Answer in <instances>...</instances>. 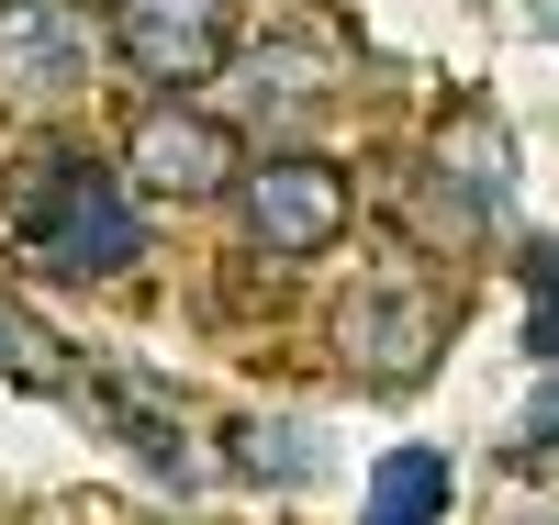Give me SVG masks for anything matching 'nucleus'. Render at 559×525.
<instances>
[{"mask_svg":"<svg viewBox=\"0 0 559 525\" xmlns=\"http://www.w3.org/2000/svg\"><path fill=\"white\" fill-rule=\"evenodd\" d=\"M12 235L34 269L57 279H123L134 258H146V213H134V190L79 157V146H34L23 179H12Z\"/></svg>","mask_w":559,"mask_h":525,"instance_id":"1","label":"nucleus"},{"mask_svg":"<svg viewBox=\"0 0 559 525\" xmlns=\"http://www.w3.org/2000/svg\"><path fill=\"white\" fill-rule=\"evenodd\" d=\"M236 179H247V134L202 112V102H146L123 134V190L134 202H236Z\"/></svg>","mask_w":559,"mask_h":525,"instance_id":"2","label":"nucleus"},{"mask_svg":"<svg viewBox=\"0 0 559 525\" xmlns=\"http://www.w3.org/2000/svg\"><path fill=\"white\" fill-rule=\"evenodd\" d=\"M236 213H247V247H258V258L302 269V258H324V247L347 235L358 190H347V168H336V157L280 146V157H247V179H236Z\"/></svg>","mask_w":559,"mask_h":525,"instance_id":"3","label":"nucleus"},{"mask_svg":"<svg viewBox=\"0 0 559 525\" xmlns=\"http://www.w3.org/2000/svg\"><path fill=\"white\" fill-rule=\"evenodd\" d=\"M236 23L247 0H102V34L134 79H157L168 102H191V90L236 57Z\"/></svg>","mask_w":559,"mask_h":525,"instance_id":"4","label":"nucleus"},{"mask_svg":"<svg viewBox=\"0 0 559 525\" xmlns=\"http://www.w3.org/2000/svg\"><path fill=\"white\" fill-rule=\"evenodd\" d=\"M336 347H347V369L369 392H414L437 369V302L414 279H358L347 313H336Z\"/></svg>","mask_w":559,"mask_h":525,"instance_id":"5","label":"nucleus"},{"mask_svg":"<svg viewBox=\"0 0 559 525\" xmlns=\"http://www.w3.org/2000/svg\"><path fill=\"white\" fill-rule=\"evenodd\" d=\"M90 90V12L79 0H0V102H79Z\"/></svg>","mask_w":559,"mask_h":525,"instance_id":"6","label":"nucleus"},{"mask_svg":"<svg viewBox=\"0 0 559 525\" xmlns=\"http://www.w3.org/2000/svg\"><path fill=\"white\" fill-rule=\"evenodd\" d=\"M324 102H336L324 57H302V45H258V57H247V112L258 123H313Z\"/></svg>","mask_w":559,"mask_h":525,"instance_id":"7","label":"nucleus"},{"mask_svg":"<svg viewBox=\"0 0 559 525\" xmlns=\"http://www.w3.org/2000/svg\"><path fill=\"white\" fill-rule=\"evenodd\" d=\"M437 514H448V458L437 448H403V458H381L358 525H437Z\"/></svg>","mask_w":559,"mask_h":525,"instance_id":"8","label":"nucleus"},{"mask_svg":"<svg viewBox=\"0 0 559 525\" xmlns=\"http://www.w3.org/2000/svg\"><path fill=\"white\" fill-rule=\"evenodd\" d=\"M526 269H537V279H548V291H559V247H537V258H526Z\"/></svg>","mask_w":559,"mask_h":525,"instance_id":"9","label":"nucleus"}]
</instances>
